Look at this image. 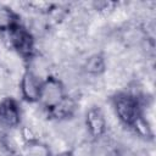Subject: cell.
<instances>
[{
	"instance_id": "6",
	"label": "cell",
	"mask_w": 156,
	"mask_h": 156,
	"mask_svg": "<svg viewBox=\"0 0 156 156\" xmlns=\"http://www.w3.org/2000/svg\"><path fill=\"white\" fill-rule=\"evenodd\" d=\"M84 124L88 134L94 140H99L100 138L105 136L107 130V119L104 111L99 106H91L87 110Z\"/></svg>"
},
{
	"instance_id": "1",
	"label": "cell",
	"mask_w": 156,
	"mask_h": 156,
	"mask_svg": "<svg viewBox=\"0 0 156 156\" xmlns=\"http://www.w3.org/2000/svg\"><path fill=\"white\" fill-rule=\"evenodd\" d=\"M115 116L124 127L132 128L143 117L145 102L136 94L130 91H118L111 98Z\"/></svg>"
},
{
	"instance_id": "9",
	"label": "cell",
	"mask_w": 156,
	"mask_h": 156,
	"mask_svg": "<svg viewBox=\"0 0 156 156\" xmlns=\"http://www.w3.org/2000/svg\"><path fill=\"white\" fill-rule=\"evenodd\" d=\"M107 63L104 54L101 52H95L90 55L83 63V71L93 77H99L106 71Z\"/></svg>"
},
{
	"instance_id": "4",
	"label": "cell",
	"mask_w": 156,
	"mask_h": 156,
	"mask_svg": "<svg viewBox=\"0 0 156 156\" xmlns=\"http://www.w3.org/2000/svg\"><path fill=\"white\" fill-rule=\"evenodd\" d=\"M43 80L44 79L29 67H26L20 79V94L22 100L28 104H38Z\"/></svg>"
},
{
	"instance_id": "8",
	"label": "cell",
	"mask_w": 156,
	"mask_h": 156,
	"mask_svg": "<svg viewBox=\"0 0 156 156\" xmlns=\"http://www.w3.org/2000/svg\"><path fill=\"white\" fill-rule=\"evenodd\" d=\"M21 24V16L10 6L0 4V33H6Z\"/></svg>"
},
{
	"instance_id": "7",
	"label": "cell",
	"mask_w": 156,
	"mask_h": 156,
	"mask_svg": "<svg viewBox=\"0 0 156 156\" xmlns=\"http://www.w3.org/2000/svg\"><path fill=\"white\" fill-rule=\"evenodd\" d=\"M77 108H78V104L76 99L67 94L57 105H55L51 110H49L45 113L50 119L57 122H66L76 115Z\"/></svg>"
},
{
	"instance_id": "5",
	"label": "cell",
	"mask_w": 156,
	"mask_h": 156,
	"mask_svg": "<svg viewBox=\"0 0 156 156\" xmlns=\"http://www.w3.org/2000/svg\"><path fill=\"white\" fill-rule=\"evenodd\" d=\"M22 122V108L12 96H6L0 100V126L7 129L16 128Z\"/></svg>"
},
{
	"instance_id": "2",
	"label": "cell",
	"mask_w": 156,
	"mask_h": 156,
	"mask_svg": "<svg viewBox=\"0 0 156 156\" xmlns=\"http://www.w3.org/2000/svg\"><path fill=\"white\" fill-rule=\"evenodd\" d=\"M2 34L6 37L10 49H12L22 60L28 62L35 56V39L32 32L22 23Z\"/></svg>"
},
{
	"instance_id": "11",
	"label": "cell",
	"mask_w": 156,
	"mask_h": 156,
	"mask_svg": "<svg viewBox=\"0 0 156 156\" xmlns=\"http://www.w3.org/2000/svg\"><path fill=\"white\" fill-rule=\"evenodd\" d=\"M69 152H71V156H96L95 147L88 141L80 143L79 145H77V147H74Z\"/></svg>"
},
{
	"instance_id": "3",
	"label": "cell",
	"mask_w": 156,
	"mask_h": 156,
	"mask_svg": "<svg viewBox=\"0 0 156 156\" xmlns=\"http://www.w3.org/2000/svg\"><path fill=\"white\" fill-rule=\"evenodd\" d=\"M67 94L68 93H67V89L63 82L60 78L52 74H49L43 80L38 104L41 106V108L45 112H48L55 105H57Z\"/></svg>"
},
{
	"instance_id": "10",
	"label": "cell",
	"mask_w": 156,
	"mask_h": 156,
	"mask_svg": "<svg viewBox=\"0 0 156 156\" xmlns=\"http://www.w3.org/2000/svg\"><path fill=\"white\" fill-rule=\"evenodd\" d=\"M23 154L24 156H52L50 147L39 139L24 143Z\"/></svg>"
}]
</instances>
